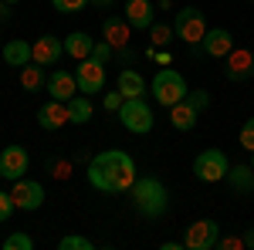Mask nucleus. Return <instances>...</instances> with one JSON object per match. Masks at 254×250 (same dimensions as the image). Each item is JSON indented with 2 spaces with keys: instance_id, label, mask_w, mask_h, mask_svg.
<instances>
[{
  "instance_id": "7c9ffc66",
  "label": "nucleus",
  "mask_w": 254,
  "mask_h": 250,
  "mask_svg": "<svg viewBox=\"0 0 254 250\" xmlns=\"http://www.w3.org/2000/svg\"><path fill=\"white\" fill-rule=\"evenodd\" d=\"M17 210V206H14V196H10V193H3L0 190V223H7V220H10V213Z\"/></svg>"
},
{
  "instance_id": "39448f33",
  "label": "nucleus",
  "mask_w": 254,
  "mask_h": 250,
  "mask_svg": "<svg viewBox=\"0 0 254 250\" xmlns=\"http://www.w3.org/2000/svg\"><path fill=\"white\" fill-rule=\"evenodd\" d=\"M227 169H231V162L220 149H203L193 159V176L200 183H220V179H227Z\"/></svg>"
},
{
  "instance_id": "412c9836",
  "label": "nucleus",
  "mask_w": 254,
  "mask_h": 250,
  "mask_svg": "<svg viewBox=\"0 0 254 250\" xmlns=\"http://www.w3.org/2000/svg\"><path fill=\"white\" fill-rule=\"evenodd\" d=\"M92 48H95V41H92V34H85V31H75V34H68V38H64V54H68V58H75V61L88 58V54H92Z\"/></svg>"
},
{
  "instance_id": "0eeeda50",
  "label": "nucleus",
  "mask_w": 254,
  "mask_h": 250,
  "mask_svg": "<svg viewBox=\"0 0 254 250\" xmlns=\"http://www.w3.org/2000/svg\"><path fill=\"white\" fill-rule=\"evenodd\" d=\"M75 78H78V92L81 95H98L102 88H105V64L102 61H95L92 54L88 58L78 61V68H75Z\"/></svg>"
},
{
  "instance_id": "c756f323",
  "label": "nucleus",
  "mask_w": 254,
  "mask_h": 250,
  "mask_svg": "<svg viewBox=\"0 0 254 250\" xmlns=\"http://www.w3.org/2000/svg\"><path fill=\"white\" fill-rule=\"evenodd\" d=\"M187 101H190V105H193L196 112H203V108H207V105H210V95H207V92H203V88H193V92H187Z\"/></svg>"
},
{
  "instance_id": "c85d7f7f",
  "label": "nucleus",
  "mask_w": 254,
  "mask_h": 250,
  "mask_svg": "<svg viewBox=\"0 0 254 250\" xmlns=\"http://www.w3.org/2000/svg\"><path fill=\"white\" fill-rule=\"evenodd\" d=\"M149 34H153V44L163 48V44H170V38H173V27H166V24H153Z\"/></svg>"
},
{
  "instance_id": "aec40b11",
  "label": "nucleus",
  "mask_w": 254,
  "mask_h": 250,
  "mask_svg": "<svg viewBox=\"0 0 254 250\" xmlns=\"http://www.w3.org/2000/svg\"><path fill=\"white\" fill-rule=\"evenodd\" d=\"M116 88L122 92V98H142L146 95V78L139 71H132V68H126V71H119Z\"/></svg>"
},
{
  "instance_id": "6e6552de",
  "label": "nucleus",
  "mask_w": 254,
  "mask_h": 250,
  "mask_svg": "<svg viewBox=\"0 0 254 250\" xmlns=\"http://www.w3.org/2000/svg\"><path fill=\"white\" fill-rule=\"evenodd\" d=\"M217 240H220V227H217V220H196L187 227V240H183V247L190 250H214Z\"/></svg>"
},
{
  "instance_id": "72a5a7b5",
  "label": "nucleus",
  "mask_w": 254,
  "mask_h": 250,
  "mask_svg": "<svg viewBox=\"0 0 254 250\" xmlns=\"http://www.w3.org/2000/svg\"><path fill=\"white\" fill-rule=\"evenodd\" d=\"M217 247H231V250H237V247H244V237H241V240H237V237H224V240H217Z\"/></svg>"
},
{
  "instance_id": "6ab92c4d",
  "label": "nucleus",
  "mask_w": 254,
  "mask_h": 250,
  "mask_svg": "<svg viewBox=\"0 0 254 250\" xmlns=\"http://www.w3.org/2000/svg\"><path fill=\"white\" fill-rule=\"evenodd\" d=\"M3 61L10 64V68H24V64H31L34 61V48L27 44V41H7L3 44Z\"/></svg>"
},
{
  "instance_id": "ea45409f",
  "label": "nucleus",
  "mask_w": 254,
  "mask_h": 250,
  "mask_svg": "<svg viewBox=\"0 0 254 250\" xmlns=\"http://www.w3.org/2000/svg\"><path fill=\"white\" fill-rule=\"evenodd\" d=\"M7 3H17V0H7Z\"/></svg>"
},
{
  "instance_id": "4c0bfd02",
  "label": "nucleus",
  "mask_w": 254,
  "mask_h": 250,
  "mask_svg": "<svg viewBox=\"0 0 254 250\" xmlns=\"http://www.w3.org/2000/svg\"><path fill=\"white\" fill-rule=\"evenodd\" d=\"M92 3H95V7H102V10H109V7H112L116 0H92Z\"/></svg>"
},
{
  "instance_id": "9b49d317",
  "label": "nucleus",
  "mask_w": 254,
  "mask_h": 250,
  "mask_svg": "<svg viewBox=\"0 0 254 250\" xmlns=\"http://www.w3.org/2000/svg\"><path fill=\"white\" fill-rule=\"evenodd\" d=\"M200 51L210 54V58H227L234 51V34L224 31V27H207V34L200 41Z\"/></svg>"
},
{
  "instance_id": "9d476101",
  "label": "nucleus",
  "mask_w": 254,
  "mask_h": 250,
  "mask_svg": "<svg viewBox=\"0 0 254 250\" xmlns=\"http://www.w3.org/2000/svg\"><path fill=\"white\" fill-rule=\"evenodd\" d=\"M27 162H31V155H27L24 146H7L0 152V176L3 179H20L27 173Z\"/></svg>"
},
{
  "instance_id": "393cba45",
  "label": "nucleus",
  "mask_w": 254,
  "mask_h": 250,
  "mask_svg": "<svg viewBox=\"0 0 254 250\" xmlns=\"http://www.w3.org/2000/svg\"><path fill=\"white\" fill-rule=\"evenodd\" d=\"M61 250H92V240L88 237H78V233H68V237H61L58 240Z\"/></svg>"
},
{
  "instance_id": "f257e3e1",
  "label": "nucleus",
  "mask_w": 254,
  "mask_h": 250,
  "mask_svg": "<svg viewBox=\"0 0 254 250\" xmlns=\"http://www.w3.org/2000/svg\"><path fill=\"white\" fill-rule=\"evenodd\" d=\"M88 183L102 193H129L136 183V162L122 149H105L88 162Z\"/></svg>"
},
{
  "instance_id": "2f4dec72",
  "label": "nucleus",
  "mask_w": 254,
  "mask_h": 250,
  "mask_svg": "<svg viewBox=\"0 0 254 250\" xmlns=\"http://www.w3.org/2000/svg\"><path fill=\"white\" fill-rule=\"evenodd\" d=\"M241 146H244L248 152H254V118H248V122L241 125Z\"/></svg>"
},
{
  "instance_id": "cd10ccee",
  "label": "nucleus",
  "mask_w": 254,
  "mask_h": 250,
  "mask_svg": "<svg viewBox=\"0 0 254 250\" xmlns=\"http://www.w3.org/2000/svg\"><path fill=\"white\" fill-rule=\"evenodd\" d=\"M112 54H116V48H112L109 41H95V48H92V58H95V61L109 64V61H112Z\"/></svg>"
},
{
  "instance_id": "bb28decb",
  "label": "nucleus",
  "mask_w": 254,
  "mask_h": 250,
  "mask_svg": "<svg viewBox=\"0 0 254 250\" xmlns=\"http://www.w3.org/2000/svg\"><path fill=\"white\" fill-rule=\"evenodd\" d=\"M88 3H92V0H51V7H55L58 14H78Z\"/></svg>"
},
{
  "instance_id": "58836bf2",
  "label": "nucleus",
  "mask_w": 254,
  "mask_h": 250,
  "mask_svg": "<svg viewBox=\"0 0 254 250\" xmlns=\"http://www.w3.org/2000/svg\"><path fill=\"white\" fill-rule=\"evenodd\" d=\"M251 166H254V152H251Z\"/></svg>"
},
{
  "instance_id": "f8f14e48",
  "label": "nucleus",
  "mask_w": 254,
  "mask_h": 250,
  "mask_svg": "<svg viewBox=\"0 0 254 250\" xmlns=\"http://www.w3.org/2000/svg\"><path fill=\"white\" fill-rule=\"evenodd\" d=\"M224 75L231 78V81H248V78L254 75V54H251V51H244V48H234V51L227 54Z\"/></svg>"
},
{
  "instance_id": "ddd939ff",
  "label": "nucleus",
  "mask_w": 254,
  "mask_h": 250,
  "mask_svg": "<svg viewBox=\"0 0 254 250\" xmlns=\"http://www.w3.org/2000/svg\"><path fill=\"white\" fill-rule=\"evenodd\" d=\"M44 88H48V95H51V98L68 101V98L78 95V78H75V71H51Z\"/></svg>"
},
{
  "instance_id": "f03ea898",
  "label": "nucleus",
  "mask_w": 254,
  "mask_h": 250,
  "mask_svg": "<svg viewBox=\"0 0 254 250\" xmlns=\"http://www.w3.org/2000/svg\"><path fill=\"white\" fill-rule=\"evenodd\" d=\"M132 206H136L139 216H146V220H159L166 206H170V193L166 186L159 183L156 176H136V183H132Z\"/></svg>"
},
{
  "instance_id": "f704fd0d",
  "label": "nucleus",
  "mask_w": 254,
  "mask_h": 250,
  "mask_svg": "<svg viewBox=\"0 0 254 250\" xmlns=\"http://www.w3.org/2000/svg\"><path fill=\"white\" fill-rule=\"evenodd\" d=\"M244 247H254V227L244 230Z\"/></svg>"
},
{
  "instance_id": "c9c22d12",
  "label": "nucleus",
  "mask_w": 254,
  "mask_h": 250,
  "mask_svg": "<svg viewBox=\"0 0 254 250\" xmlns=\"http://www.w3.org/2000/svg\"><path fill=\"white\" fill-rule=\"evenodd\" d=\"M10 17V3H7V0H0V20H7Z\"/></svg>"
},
{
  "instance_id": "1a4fd4ad",
  "label": "nucleus",
  "mask_w": 254,
  "mask_h": 250,
  "mask_svg": "<svg viewBox=\"0 0 254 250\" xmlns=\"http://www.w3.org/2000/svg\"><path fill=\"white\" fill-rule=\"evenodd\" d=\"M10 196H14V206H17V210H38L41 203H44V186H41L38 179L20 176V179H14Z\"/></svg>"
},
{
  "instance_id": "a211bd4d",
  "label": "nucleus",
  "mask_w": 254,
  "mask_h": 250,
  "mask_svg": "<svg viewBox=\"0 0 254 250\" xmlns=\"http://www.w3.org/2000/svg\"><path fill=\"white\" fill-rule=\"evenodd\" d=\"M196 118H200V112H196L187 98L176 101V105H170V125H173L176 132H190V129L196 125Z\"/></svg>"
},
{
  "instance_id": "423d86ee",
  "label": "nucleus",
  "mask_w": 254,
  "mask_h": 250,
  "mask_svg": "<svg viewBox=\"0 0 254 250\" xmlns=\"http://www.w3.org/2000/svg\"><path fill=\"white\" fill-rule=\"evenodd\" d=\"M173 31H176V38H183L187 44H200L203 34H207V17H203V10L183 7L173 17Z\"/></svg>"
},
{
  "instance_id": "a878e982",
  "label": "nucleus",
  "mask_w": 254,
  "mask_h": 250,
  "mask_svg": "<svg viewBox=\"0 0 254 250\" xmlns=\"http://www.w3.org/2000/svg\"><path fill=\"white\" fill-rule=\"evenodd\" d=\"M3 250H34V240H31L27 233H10V237L3 240Z\"/></svg>"
},
{
  "instance_id": "f3484780",
  "label": "nucleus",
  "mask_w": 254,
  "mask_h": 250,
  "mask_svg": "<svg viewBox=\"0 0 254 250\" xmlns=\"http://www.w3.org/2000/svg\"><path fill=\"white\" fill-rule=\"evenodd\" d=\"M102 34L112 48H126L129 44V34H132V24L126 17H105L102 20Z\"/></svg>"
},
{
  "instance_id": "4be33fe9",
  "label": "nucleus",
  "mask_w": 254,
  "mask_h": 250,
  "mask_svg": "<svg viewBox=\"0 0 254 250\" xmlns=\"http://www.w3.org/2000/svg\"><path fill=\"white\" fill-rule=\"evenodd\" d=\"M64 105H68V122H71V125H85V122H92V112H95V108H92V98L88 95H75V98H68V101H64Z\"/></svg>"
},
{
  "instance_id": "5701e85b",
  "label": "nucleus",
  "mask_w": 254,
  "mask_h": 250,
  "mask_svg": "<svg viewBox=\"0 0 254 250\" xmlns=\"http://www.w3.org/2000/svg\"><path fill=\"white\" fill-rule=\"evenodd\" d=\"M44 85H48V78H44V64L31 61V64L20 68V88H24V92H38V88H44Z\"/></svg>"
},
{
  "instance_id": "473e14b6",
  "label": "nucleus",
  "mask_w": 254,
  "mask_h": 250,
  "mask_svg": "<svg viewBox=\"0 0 254 250\" xmlns=\"http://www.w3.org/2000/svg\"><path fill=\"white\" fill-rule=\"evenodd\" d=\"M122 101H126V98H122V92H109V95H105V108H109V112H119V105H122Z\"/></svg>"
},
{
  "instance_id": "dca6fc26",
  "label": "nucleus",
  "mask_w": 254,
  "mask_h": 250,
  "mask_svg": "<svg viewBox=\"0 0 254 250\" xmlns=\"http://www.w3.org/2000/svg\"><path fill=\"white\" fill-rule=\"evenodd\" d=\"M126 20H129L136 31H149V27L156 24L153 0H129V3H126Z\"/></svg>"
},
{
  "instance_id": "b1692460",
  "label": "nucleus",
  "mask_w": 254,
  "mask_h": 250,
  "mask_svg": "<svg viewBox=\"0 0 254 250\" xmlns=\"http://www.w3.org/2000/svg\"><path fill=\"white\" fill-rule=\"evenodd\" d=\"M227 183L237 193H254V166H231L227 169Z\"/></svg>"
},
{
  "instance_id": "20e7f679",
  "label": "nucleus",
  "mask_w": 254,
  "mask_h": 250,
  "mask_svg": "<svg viewBox=\"0 0 254 250\" xmlns=\"http://www.w3.org/2000/svg\"><path fill=\"white\" fill-rule=\"evenodd\" d=\"M119 122H122L126 132L146 135V132H153L156 115H153V108L146 105V98H126V101L119 105Z\"/></svg>"
},
{
  "instance_id": "2eb2a0df",
  "label": "nucleus",
  "mask_w": 254,
  "mask_h": 250,
  "mask_svg": "<svg viewBox=\"0 0 254 250\" xmlns=\"http://www.w3.org/2000/svg\"><path fill=\"white\" fill-rule=\"evenodd\" d=\"M31 48H34V61H38V64H44V68H48V64H58L61 54H64V41L55 38V34H44V38H38Z\"/></svg>"
},
{
  "instance_id": "7ed1b4c3",
  "label": "nucleus",
  "mask_w": 254,
  "mask_h": 250,
  "mask_svg": "<svg viewBox=\"0 0 254 250\" xmlns=\"http://www.w3.org/2000/svg\"><path fill=\"white\" fill-rule=\"evenodd\" d=\"M187 81H183V75L180 71H173V68H159L156 71V78L149 81V95L156 98L159 105H176V101H183L187 98Z\"/></svg>"
},
{
  "instance_id": "4468645a",
  "label": "nucleus",
  "mask_w": 254,
  "mask_h": 250,
  "mask_svg": "<svg viewBox=\"0 0 254 250\" xmlns=\"http://www.w3.org/2000/svg\"><path fill=\"white\" fill-rule=\"evenodd\" d=\"M64 122H68V105L58 98H51L48 105L38 108V125L44 132H58V129H64Z\"/></svg>"
},
{
  "instance_id": "e433bc0d",
  "label": "nucleus",
  "mask_w": 254,
  "mask_h": 250,
  "mask_svg": "<svg viewBox=\"0 0 254 250\" xmlns=\"http://www.w3.org/2000/svg\"><path fill=\"white\" fill-rule=\"evenodd\" d=\"M183 244H176V240H163V250H180Z\"/></svg>"
}]
</instances>
